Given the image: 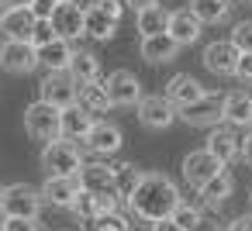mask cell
<instances>
[{
    "label": "cell",
    "mask_w": 252,
    "mask_h": 231,
    "mask_svg": "<svg viewBox=\"0 0 252 231\" xmlns=\"http://www.w3.org/2000/svg\"><path fill=\"white\" fill-rule=\"evenodd\" d=\"M180 203H183V200H180L176 183H173L169 176H162V173H145L142 186H138L135 197L128 200V207H131L142 221H149V224L169 221Z\"/></svg>",
    "instance_id": "cell-1"
},
{
    "label": "cell",
    "mask_w": 252,
    "mask_h": 231,
    "mask_svg": "<svg viewBox=\"0 0 252 231\" xmlns=\"http://www.w3.org/2000/svg\"><path fill=\"white\" fill-rule=\"evenodd\" d=\"M25 128H28V135L32 138H38V142H59L63 138V111H56L52 104H45V100H38V104H32L28 111H25Z\"/></svg>",
    "instance_id": "cell-2"
},
{
    "label": "cell",
    "mask_w": 252,
    "mask_h": 231,
    "mask_svg": "<svg viewBox=\"0 0 252 231\" xmlns=\"http://www.w3.org/2000/svg\"><path fill=\"white\" fill-rule=\"evenodd\" d=\"M42 166L49 169V176H63V179H76L80 176V169L87 166L83 159H80V148L73 145V142H49L45 145V152H42Z\"/></svg>",
    "instance_id": "cell-3"
},
{
    "label": "cell",
    "mask_w": 252,
    "mask_h": 231,
    "mask_svg": "<svg viewBox=\"0 0 252 231\" xmlns=\"http://www.w3.org/2000/svg\"><path fill=\"white\" fill-rule=\"evenodd\" d=\"M80 190L83 193H94L100 200H118V186H114V169L104 166V162H87L80 169Z\"/></svg>",
    "instance_id": "cell-4"
},
{
    "label": "cell",
    "mask_w": 252,
    "mask_h": 231,
    "mask_svg": "<svg viewBox=\"0 0 252 231\" xmlns=\"http://www.w3.org/2000/svg\"><path fill=\"white\" fill-rule=\"evenodd\" d=\"M42 210V190L35 186H7V197H4V214L7 217H21V221H35Z\"/></svg>",
    "instance_id": "cell-5"
},
{
    "label": "cell",
    "mask_w": 252,
    "mask_h": 231,
    "mask_svg": "<svg viewBox=\"0 0 252 231\" xmlns=\"http://www.w3.org/2000/svg\"><path fill=\"white\" fill-rule=\"evenodd\" d=\"M76 97H80V87L73 83L69 73H49V76L42 80V100L52 104L56 111L76 107Z\"/></svg>",
    "instance_id": "cell-6"
},
{
    "label": "cell",
    "mask_w": 252,
    "mask_h": 231,
    "mask_svg": "<svg viewBox=\"0 0 252 231\" xmlns=\"http://www.w3.org/2000/svg\"><path fill=\"white\" fill-rule=\"evenodd\" d=\"M35 25H38V18L32 14L28 4L7 7L4 14H0V31H4V42H32Z\"/></svg>",
    "instance_id": "cell-7"
},
{
    "label": "cell",
    "mask_w": 252,
    "mask_h": 231,
    "mask_svg": "<svg viewBox=\"0 0 252 231\" xmlns=\"http://www.w3.org/2000/svg\"><path fill=\"white\" fill-rule=\"evenodd\" d=\"M218 173H224V162H218L207 148H200V152H190L187 159H183V179L190 183V186H197V190H204Z\"/></svg>",
    "instance_id": "cell-8"
},
{
    "label": "cell",
    "mask_w": 252,
    "mask_h": 231,
    "mask_svg": "<svg viewBox=\"0 0 252 231\" xmlns=\"http://www.w3.org/2000/svg\"><path fill=\"white\" fill-rule=\"evenodd\" d=\"M107 97H111V104L114 107H131V104H142V83H138V76L135 73H128V69H114L111 76H107Z\"/></svg>",
    "instance_id": "cell-9"
},
{
    "label": "cell",
    "mask_w": 252,
    "mask_h": 231,
    "mask_svg": "<svg viewBox=\"0 0 252 231\" xmlns=\"http://www.w3.org/2000/svg\"><path fill=\"white\" fill-rule=\"evenodd\" d=\"M0 66L7 73H32L38 62V49L32 42H4L0 45Z\"/></svg>",
    "instance_id": "cell-10"
},
{
    "label": "cell",
    "mask_w": 252,
    "mask_h": 231,
    "mask_svg": "<svg viewBox=\"0 0 252 231\" xmlns=\"http://www.w3.org/2000/svg\"><path fill=\"white\" fill-rule=\"evenodd\" d=\"M176 107L166 100V97H142V104H138V121L145 124V128H152V131H162V128H169L173 121H176Z\"/></svg>",
    "instance_id": "cell-11"
},
{
    "label": "cell",
    "mask_w": 252,
    "mask_h": 231,
    "mask_svg": "<svg viewBox=\"0 0 252 231\" xmlns=\"http://www.w3.org/2000/svg\"><path fill=\"white\" fill-rule=\"evenodd\" d=\"M238 59H242V52L231 45V38H228V42H211V45L204 49V66H207L214 76H235Z\"/></svg>",
    "instance_id": "cell-12"
},
{
    "label": "cell",
    "mask_w": 252,
    "mask_h": 231,
    "mask_svg": "<svg viewBox=\"0 0 252 231\" xmlns=\"http://www.w3.org/2000/svg\"><path fill=\"white\" fill-rule=\"evenodd\" d=\"M83 21H87V7H80V4H59L56 7V14H52V28H56V35L63 38V42H69V38H80L83 35Z\"/></svg>",
    "instance_id": "cell-13"
},
{
    "label": "cell",
    "mask_w": 252,
    "mask_h": 231,
    "mask_svg": "<svg viewBox=\"0 0 252 231\" xmlns=\"http://www.w3.org/2000/svg\"><path fill=\"white\" fill-rule=\"evenodd\" d=\"M204 97H207V90H204L193 76H187V73L173 76L169 87H166V100H169L176 111H183V107H190V104H197V100H204Z\"/></svg>",
    "instance_id": "cell-14"
},
{
    "label": "cell",
    "mask_w": 252,
    "mask_h": 231,
    "mask_svg": "<svg viewBox=\"0 0 252 231\" xmlns=\"http://www.w3.org/2000/svg\"><path fill=\"white\" fill-rule=\"evenodd\" d=\"M180 117L187 121V124H218L221 117H224V97H214V93H207L204 100H197V104H190V107H183L180 111Z\"/></svg>",
    "instance_id": "cell-15"
},
{
    "label": "cell",
    "mask_w": 252,
    "mask_h": 231,
    "mask_svg": "<svg viewBox=\"0 0 252 231\" xmlns=\"http://www.w3.org/2000/svg\"><path fill=\"white\" fill-rule=\"evenodd\" d=\"M200 18L190 11V7H180V11H173L169 14V38L176 42V45H193L197 38H200Z\"/></svg>",
    "instance_id": "cell-16"
},
{
    "label": "cell",
    "mask_w": 252,
    "mask_h": 231,
    "mask_svg": "<svg viewBox=\"0 0 252 231\" xmlns=\"http://www.w3.org/2000/svg\"><path fill=\"white\" fill-rule=\"evenodd\" d=\"M83 142H87L90 152H97V155H111V152L121 148V128H118V124H107V121H97Z\"/></svg>",
    "instance_id": "cell-17"
},
{
    "label": "cell",
    "mask_w": 252,
    "mask_h": 231,
    "mask_svg": "<svg viewBox=\"0 0 252 231\" xmlns=\"http://www.w3.org/2000/svg\"><path fill=\"white\" fill-rule=\"evenodd\" d=\"M80 197V179H63V176H49L42 186V200L56 203V207H73Z\"/></svg>",
    "instance_id": "cell-18"
},
{
    "label": "cell",
    "mask_w": 252,
    "mask_h": 231,
    "mask_svg": "<svg viewBox=\"0 0 252 231\" xmlns=\"http://www.w3.org/2000/svg\"><path fill=\"white\" fill-rule=\"evenodd\" d=\"M142 59L145 62H152V66H159V62H173L176 59V52H180V45L169 38V31L166 35H152V38H142Z\"/></svg>",
    "instance_id": "cell-19"
},
{
    "label": "cell",
    "mask_w": 252,
    "mask_h": 231,
    "mask_svg": "<svg viewBox=\"0 0 252 231\" xmlns=\"http://www.w3.org/2000/svg\"><path fill=\"white\" fill-rule=\"evenodd\" d=\"M207 152H211L218 162H231V159L242 152V138H238L231 128H214L211 138H207Z\"/></svg>",
    "instance_id": "cell-20"
},
{
    "label": "cell",
    "mask_w": 252,
    "mask_h": 231,
    "mask_svg": "<svg viewBox=\"0 0 252 231\" xmlns=\"http://www.w3.org/2000/svg\"><path fill=\"white\" fill-rule=\"evenodd\" d=\"M73 45L69 42H63V38H56L52 45H45V49H38V62L49 69V73H69V62H73Z\"/></svg>",
    "instance_id": "cell-21"
},
{
    "label": "cell",
    "mask_w": 252,
    "mask_h": 231,
    "mask_svg": "<svg viewBox=\"0 0 252 231\" xmlns=\"http://www.w3.org/2000/svg\"><path fill=\"white\" fill-rule=\"evenodd\" d=\"M97 121H94V114H87L80 104L76 107H69V111H63V138H87L90 135V128H94Z\"/></svg>",
    "instance_id": "cell-22"
},
{
    "label": "cell",
    "mask_w": 252,
    "mask_h": 231,
    "mask_svg": "<svg viewBox=\"0 0 252 231\" xmlns=\"http://www.w3.org/2000/svg\"><path fill=\"white\" fill-rule=\"evenodd\" d=\"M224 121L228 124H252V93L235 90L224 97Z\"/></svg>",
    "instance_id": "cell-23"
},
{
    "label": "cell",
    "mask_w": 252,
    "mask_h": 231,
    "mask_svg": "<svg viewBox=\"0 0 252 231\" xmlns=\"http://www.w3.org/2000/svg\"><path fill=\"white\" fill-rule=\"evenodd\" d=\"M169 14H173V11H166L162 4H159V7H149V11H142V14L135 18V25H138V31H142V38L166 35V31H169Z\"/></svg>",
    "instance_id": "cell-24"
},
{
    "label": "cell",
    "mask_w": 252,
    "mask_h": 231,
    "mask_svg": "<svg viewBox=\"0 0 252 231\" xmlns=\"http://www.w3.org/2000/svg\"><path fill=\"white\" fill-rule=\"evenodd\" d=\"M114 28H118L114 18H107V14L97 11L94 4L87 7V21H83V35H87V38H94V42H107V38L114 35Z\"/></svg>",
    "instance_id": "cell-25"
},
{
    "label": "cell",
    "mask_w": 252,
    "mask_h": 231,
    "mask_svg": "<svg viewBox=\"0 0 252 231\" xmlns=\"http://www.w3.org/2000/svg\"><path fill=\"white\" fill-rule=\"evenodd\" d=\"M69 76H73L76 87L97 83V76H100V62H97V56H90V52H76L73 62H69Z\"/></svg>",
    "instance_id": "cell-26"
},
{
    "label": "cell",
    "mask_w": 252,
    "mask_h": 231,
    "mask_svg": "<svg viewBox=\"0 0 252 231\" xmlns=\"http://www.w3.org/2000/svg\"><path fill=\"white\" fill-rule=\"evenodd\" d=\"M111 169H114V186H118V197L131 200V197H135V190L142 186L145 173H142V169H135L131 162H118V166H111Z\"/></svg>",
    "instance_id": "cell-27"
},
{
    "label": "cell",
    "mask_w": 252,
    "mask_h": 231,
    "mask_svg": "<svg viewBox=\"0 0 252 231\" xmlns=\"http://www.w3.org/2000/svg\"><path fill=\"white\" fill-rule=\"evenodd\" d=\"M76 104H80L87 114H104L107 107H114L111 97H107V87H100V83H87V87H80Z\"/></svg>",
    "instance_id": "cell-28"
},
{
    "label": "cell",
    "mask_w": 252,
    "mask_h": 231,
    "mask_svg": "<svg viewBox=\"0 0 252 231\" xmlns=\"http://www.w3.org/2000/svg\"><path fill=\"white\" fill-rule=\"evenodd\" d=\"M114 203H118V200H100V197H94V193H83V190H80V197H76L73 210H76L83 221H97L100 214H111V210H114Z\"/></svg>",
    "instance_id": "cell-29"
},
{
    "label": "cell",
    "mask_w": 252,
    "mask_h": 231,
    "mask_svg": "<svg viewBox=\"0 0 252 231\" xmlns=\"http://www.w3.org/2000/svg\"><path fill=\"white\" fill-rule=\"evenodd\" d=\"M228 0H190V11L200 18V25H218L228 14Z\"/></svg>",
    "instance_id": "cell-30"
},
{
    "label": "cell",
    "mask_w": 252,
    "mask_h": 231,
    "mask_svg": "<svg viewBox=\"0 0 252 231\" xmlns=\"http://www.w3.org/2000/svg\"><path fill=\"white\" fill-rule=\"evenodd\" d=\"M231 190H235V183H231V176L228 173H218L204 190H200V197L207 200V203H224L228 197H231Z\"/></svg>",
    "instance_id": "cell-31"
},
{
    "label": "cell",
    "mask_w": 252,
    "mask_h": 231,
    "mask_svg": "<svg viewBox=\"0 0 252 231\" xmlns=\"http://www.w3.org/2000/svg\"><path fill=\"white\" fill-rule=\"evenodd\" d=\"M87 231H131V228L121 214L111 210V214H100L97 221H87Z\"/></svg>",
    "instance_id": "cell-32"
},
{
    "label": "cell",
    "mask_w": 252,
    "mask_h": 231,
    "mask_svg": "<svg viewBox=\"0 0 252 231\" xmlns=\"http://www.w3.org/2000/svg\"><path fill=\"white\" fill-rule=\"evenodd\" d=\"M231 45H235L242 56H252V21L235 25V31H231Z\"/></svg>",
    "instance_id": "cell-33"
},
{
    "label": "cell",
    "mask_w": 252,
    "mask_h": 231,
    "mask_svg": "<svg viewBox=\"0 0 252 231\" xmlns=\"http://www.w3.org/2000/svg\"><path fill=\"white\" fill-rule=\"evenodd\" d=\"M173 221H176L183 231H190V228H197L204 217H200V210H197V207H190V203H180V207L173 210Z\"/></svg>",
    "instance_id": "cell-34"
},
{
    "label": "cell",
    "mask_w": 252,
    "mask_h": 231,
    "mask_svg": "<svg viewBox=\"0 0 252 231\" xmlns=\"http://www.w3.org/2000/svg\"><path fill=\"white\" fill-rule=\"evenodd\" d=\"M59 35H56V28H52V21H38L35 25V35H32V45L35 49H45V45H52Z\"/></svg>",
    "instance_id": "cell-35"
},
{
    "label": "cell",
    "mask_w": 252,
    "mask_h": 231,
    "mask_svg": "<svg viewBox=\"0 0 252 231\" xmlns=\"http://www.w3.org/2000/svg\"><path fill=\"white\" fill-rule=\"evenodd\" d=\"M28 7H32V14H35L38 21H52V14H56L59 4H56V0H32Z\"/></svg>",
    "instance_id": "cell-36"
},
{
    "label": "cell",
    "mask_w": 252,
    "mask_h": 231,
    "mask_svg": "<svg viewBox=\"0 0 252 231\" xmlns=\"http://www.w3.org/2000/svg\"><path fill=\"white\" fill-rule=\"evenodd\" d=\"M94 7H97V11H104L107 18L121 21V11H125V0H94Z\"/></svg>",
    "instance_id": "cell-37"
},
{
    "label": "cell",
    "mask_w": 252,
    "mask_h": 231,
    "mask_svg": "<svg viewBox=\"0 0 252 231\" xmlns=\"http://www.w3.org/2000/svg\"><path fill=\"white\" fill-rule=\"evenodd\" d=\"M235 76H238L245 87H252V56H242V59H238V69H235Z\"/></svg>",
    "instance_id": "cell-38"
},
{
    "label": "cell",
    "mask_w": 252,
    "mask_h": 231,
    "mask_svg": "<svg viewBox=\"0 0 252 231\" xmlns=\"http://www.w3.org/2000/svg\"><path fill=\"white\" fill-rule=\"evenodd\" d=\"M7 231H38L35 221H21V217H7Z\"/></svg>",
    "instance_id": "cell-39"
},
{
    "label": "cell",
    "mask_w": 252,
    "mask_h": 231,
    "mask_svg": "<svg viewBox=\"0 0 252 231\" xmlns=\"http://www.w3.org/2000/svg\"><path fill=\"white\" fill-rule=\"evenodd\" d=\"M228 231H252V214H245V217H235V221L228 224Z\"/></svg>",
    "instance_id": "cell-40"
},
{
    "label": "cell",
    "mask_w": 252,
    "mask_h": 231,
    "mask_svg": "<svg viewBox=\"0 0 252 231\" xmlns=\"http://www.w3.org/2000/svg\"><path fill=\"white\" fill-rule=\"evenodd\" d=\"M125 4L135 7V11L142 14V11H149V7H159V0H125Z\"/></svg>",
    "instance_id": "cell-41"
},
{
    "label": "cell",
    "mask_w": 252,
    "mask_h": 231,
    "mask_svg": "<svg viewBox=\"0 0 252 231\" xmlns=\"http://www.w3.org/2000/svg\"><path fill=\"white\" fill-rule=\"evenodd\" d=\"M238 155H242L245 162H252V131H249V135L242 138V152H238Z\"/></svg>",
    "instance_id": "cell-42"
},
{
    "label": "cell",
    "mask_w": 252,
    "mask_h": 231,
    "mask_svg": "<svg viewBox=\"0 0 252 231\" xmlns=\"http://www.w3.org/2000/svg\"><path fill=\"white\" fill-rule=\"evenodd\" d=\"M152 231H183V228H180V224L169 217V221H159V224H152Z\"/></svg>",
    "instance_id": "cell-43"
},
{
    "label": "cell",
    "mask_w": 252,
    "mask_h": 231,
    "mask_svg": "<svg viewBox=\"0 0 252 231\" xmlns=\"http://www.w3.org/2000/svg\"><path fill=\"white\" fill-rule=\"evenodd\" d=\"M190 231H224V228H221L218 221H200V224H197V228H190Z\"/></svg>",
    "instance_id": "cell-44"
},
{
    "label": "cell",
    "mask_w": 252,
    "mask_h": 231,
    "mask_svg": "<svg viewBox=\"0 0 252 231\" xmlns=\"http://www.w3.org/2000/svg\"><path fill=\"white\" fill-rule=\"evenodd\" d=\"M18 4H32V0H0V14H4L7 7H18Z\"/></svg>",
    "instance_id": "cell-45"
},
{
    "label": "cell",
    "mask_w": 252,
    "mask_h": 231,
    "mask_svg": "<svg viewBox=\"0 0 252 231\" xmlns=\"http://www.w3.org/2000/svg\"><path fill=\"white\" fill-rule=\"evenodd\" d=\"M0 231H7V214L0 210Z\"/></svg>",
    "instance_id": "cell-46"
},
{
    "label": "cell",
    "mask_w": 252,
    "mask_h": 231,
    "mask_svg": "<svg viewBox=\"0 0 252 231\" xmlns=\"http://www.w3.org/2000/svg\"><path fill=\"white\" fill-rule=\"evenodd\" d=\"M4 197H7V186H0V210H4Z\"/></svg>",
    "instance_id": "cell-47"
},
{
    "label": "cell",
    "mask_w": 252,
    "mask_h": 231,
    "mask_svg": "<svg viewBox=\"0 0 252 231\" xmlns=\"http://www.w3.org/2000/svg\"><path fill=\"white\" fill-rule=\"evenodd\" d=\"M56 4H69V0H56Z\"/></svg>",
    "instance_id": "cell-48"
},
{
    "label": "cell",
    "mask_w": 252,
    "mask_h": 231,
    "mask_svg": "<svg viewBox=\"0 0 252 231\" xmlns=\"http://www.w3.org/2000/svg\"><path fill=\"white\" fill-rule=\"evenodd\" d=\"M249 197H252V190H249Z\"/></svg>",
    "instance_id": "cell-49"
}]
</instances>
